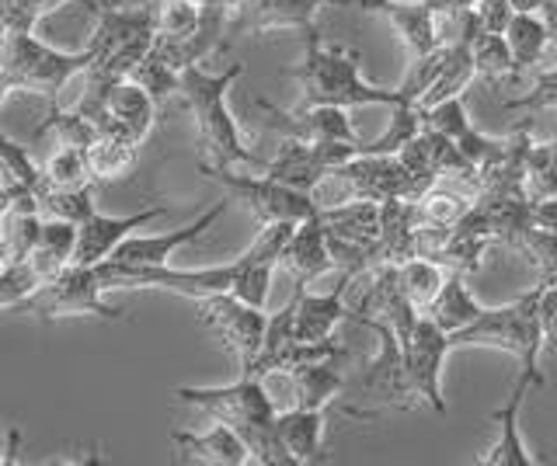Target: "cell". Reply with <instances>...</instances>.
Listing matches in <instances>:
<instances>
[{
  "mask_svg": "<svg viewBox=\"0 0 557 466\" xmlns=\"http://www.w3.org/2000/svg\"><path fill=\"white\" fill-rule=\"evenodd\" d=\"M14 314H28L35 320H63V317H98L122 320L115 306L104 303V289L95 265H66L49 282L35 286L28 297L14 306Z\"/></svg>",
  "mask_w": 557,
  "mask_h": 466,
  "instance_id": "8992f818",
  "label": "cell"
},
{
  "mask_svg": "<svg viewBox=\"0 0 557 466\" xmlns=\"http://www.w3.org/2000/svg\"><path fill=\"white\" fill-rule=\"evenodd\" d=\"M359 49L348 46H324L318 25L304 32V60L289 66L286 77H293L304 91V105H338V109H366V105H397L405 101L400 88H376L362 80L359 71Z\"/></svg>",
  "mask_w": 557,
  "mask_h": 466,
  "instance_id": "3957f363",
  "label": "cell"
},
{
  "mask_svg": "<svg viewBox=\"0 0 557 466\" xmlns=\"http://www.w3.org/2000/svg\"><path fill=\"white\" fill-rule=\"evenodd\" d=\"M418 129H422V112H418V105H411V101H397V105H391L387 133L373 143H359V153H397L411 136H418Z\"/></svg>",
  "mask_w": 557,
  "mask_h": 466,
  "instance_id": "836d02e7",
  "label": "cell"
},
{
  "mask_svg": "<svg viewBox=\"0 0 557 466\" xmlns=\"http://www.w3.org/2000/svg\"><path fill=\"white\" fill-rule=\"evenodd\" d=\"M418 112H422V126L443 133L446 140H453V147H457L478 171L487 167L492 161H498L505 140H495V136H484L474 129V123H470V115H467V105H463V95L446 98V101H440V105L418 109Z\"/></svg>",
  "mask_w": 557,
  "mask_h": 466,
  "instance_id": "2e32d148",
  "label": "cell"
},
{
  "mask_svg": "<svg viewBox=\"0 0 557 466\" xmlns=\"http://www.w3.org/2000/svg\"><path fill=\"white\" fill-rule=\"evenodd\" d=\"M289 390V407H327L345 390L342 362H307V366L275 369Z\"/></svg>",
  "mask_w": 557,
  "mask_h": 466,
  "instance_id": "cb8c5ba5",
  "label": "cell"
},
{
  "mask_svg": "<svg viewBox=\"0 0 557 466\" xmlns=\"http://www.w3.org/2000/svg\"><path fill=\"white\" fill-rule=\"evenodd\" d=\"M324 411L321 407H283L275 411L278 442L289 453L293 466H310L324 459Z\"/></svg>",
  "mask_w": 557,
  "mask_h": 466,
  "instance_id": "7402d4cb",
  "label": "cell"
},
{
  "mask_svg": "<svg viewBox=\"0 0 557 466\" xmlns=\"http://www.w3.org/2000/svg\"><path fill=\"white\" fill-rule=\"evenodd\" d=\"M278 265L293 275L296 286H313L318 279H324V272H331V251L318 213L300 219L289 230L283 254H278Z\"/></svg>",
  "mask_w": 557,
  "mask_h": 466,
  "instance_id": "44dd1931",
  "label": "cell"
},
{
  "mask_svg": "<svg viewBox=\"0 0 557 466\" xmlns=\"http://www.w3.org/2000/svg\"><path fill=\"white\" fill-rule=\"evenodd\" d=\"M66 4H77V8H84V11H98L104 0H28V8L39 14V22L46 18V14H52V11H60V8H66Z\"/></svg>",
  "mask_w": 557,
  "mask_h": 466,
  "instance_id": "b9f144b4",
  "label": "cell"
},
{
  "mask_svg": "<svg viewBox=\"0 0 557 466\" xmlns=\"http://www.w3.org/2000/svg\"><path fill=\"white\" fill-rule=\"evenodd\" d=\"M196 303H199V320L234 352L240 373H248L261 352V341H265V324H269L265 306L244 303L234 292H209V297Z\"/></svg>",
  "mask_w": 557,
  "mask_h": 466,
  "instance_id": "ba28073f",
  "label": "cell"
},
{
  "mask_svg": "<svg viewBox=\"0 0 557 466\" xmlns=\"http://www.w3.org/2000/svg\"><path fill=\"white\" fill-rule=\"evenodd\" d=\"M171 210L168 205H150L144 213H133V216H109V213H91L87 219L77 223V248H74V265H98L104 262L122 240L129 234L150 227L157 216H168Z\"/></svg>",
  "mask_w": 557,
  "mask_h": 466,
  "instance_id": "9a60e30c",
  "label": "cell"
},
{
  "mask_svg": "<svg viewBox=\"0 0 557 466\" xmlns=\"http://www.w3.org/2000/svg\"><path fill=\"white\" fill-rule=\"evenodd\" d=\"M516 251L530 257V265L540 272V282H554L557 279V234L554 230L530 227L527 234H522Z\"/></svg>",
  "mask_w": 557,
  "mask_h": 466,
  "instance_id": "8d00e7d4",
  "label": "cell"
},
{
  "mask_svg": "<svg viewBox=\"0 0 557 466\" xmlns=\"http://www.w3.org/2000/svg\"><path fill=\"white\" fill-rule=\"evenodd\" d=\"M226 205H231V199L216 202L213 210H206L199 219H191L188 227L171 230V234H129L109 257H112V262H122V265H144V268L171 265L174 251L185 248V244H191V240H199V237L226 213Z\"/></svg>",
  "mask_w": 557,
  "mask_h": 466,
  "instance_id": "5bb4252c",
  "label": "cell"
},
{
  "mask_svg": "<svg viewBox=\"0 0 557 466\" xmlns=\"http://www.w3.org/2000/svg\"><path fill=\"white\" fill-rule=\"evenodd\" d=\"M17 445H22V431H0V463H14Z\"/></svg>",
  "mask_w": 557,
  "mask_h": 466,
  "instance_id": "ee69618b",
  "label": "cell"
},
{
  "mask_svg": "<svg viewBox=\"0 0 557 466\" xmlns=\"http://www.w3.org/2000/svg\"><path fill=\"white\" fill-rule=\"evenodd\" d=\"M136 153L139 147L129 140H119L112 133H95V140L84 147L87 167H91L95 185H109V181H122L136 167Z\"/></svg>",
  "mask_w": 557,
  "mask_h": 466,
  "instance_id": "f1b7e54d",
  "label": "cell"
},
{
  "mask_svg": "<svg viewBox=\"0 0 557 466\" xmlns=\"http://www.w3.org/2000/svg\"><path fill=\"white\" fill-rule=\"evenodd\" d=\"M449 335L435 327L425 314H418L411 335L400 341V358H405V379L418 404H429L435 414H446L443 401V366L449 355Z\"/></svg>",
  "mask_w": 557,
  "mask_h": 466,
  "instance_id": "9c48e42d",
  "label": "cell"
},
{
  "mask_svg": "<svg viewBox=\"0 0 557 466\" xmlns=\"http://www.w3.org/2000/svg\"><path fill=\"white\" fill-rule=\"evenodd\" d=\"M39 171H42V192H77V188H95L84 147L57 143V150L49 153L46 164H39Z\"/></svg>",
  "mask_w": 557,
  "mask_h": 466,
  "instance_id": "f546056e",
  "label": "cell"
},
{
  "mask_svg": "<svg viewBox=\"0 0 557 466\" xmlns=\"http://www.w3.org/2000/svg\"><path fill=\"white\" fill-rule=\"evenodd\" d=\"M202 8H226V11H237V0H196Z\"/></svg>",
  "mask_w": 557,
  "mask_h": 466,
  "instance_id": "7dc6e473",
  "label": "cell"
},
{
  "mask_svg": "<svg viewBox=\"0 0 557 466\" xmlns=\"http://www.w3.org/2000/svg\"><path fill=\"white\" fill-rule=\"evenodd\" d=\"M321 8H352V0H248L231 14V28L226 36H261V32H278V28H293V32H307L313 28Z\"/></svg>",
  "mask_w": 557,
  "mask_h": 466,
  "instance_id": "4fadbf2b",
  "label": "cell"
},
{
  "mask_svg": "<svg viewBox=\"0 0 557 466\" xmlns=\"http://www.w3.org/2000/svg\"><path fill=\"white\" fill-rule=\"evenodd\" d=\"M255 105L265 112V123L293 140L310 143H359L348 109L338 105H304V109H278L269 105L265 98H258Z\"/></svg>",
  "mask_w": 557,
  "mask_h": 466,
  "instance_id": "7c38bea8",
  "label": "cell"
},
{
  "mask_svg": "<svg viewBox=\"0 0 557 466\" xmlns=\"http://www.w3.org/2000/svg\"><path fill=\"white\" fill-rule=\"evenodd\" d=\"M240 77H244V63L226 66L220 74H209L202 63H191L178 77V95L185 101V109L191 112V118H196L199 147L209 158L206 164H216V167L265 164V158H258V153L244 143V133L231 112V88Z\"/></svg>",
  "mask_w": 557,
  "mask_h": 466,
  "instance_id": "7a4b0ae2",
  "label": "cell"
},
{
  "mask_svg": "<svg viewBox=\"0 0 557 466\" xmlns=\"http://www.w3.org/2000/svg\"><path fill=\"white\" fill-rule=\"evenodd\" d=\"M91 63V49H77V53H63V49L46 46L35 32L25 36H11L4 39V56H0V71H4L17 91H35V95H49L52 105H57L60 91L66 88L77 74L87 71Z\"/></svg>",
  "mask_w": 557,
  "mask_h": 466,
  "instance_id": "5b68a950",
  "label": "cell"
},
{
  "mask_svg": "<svg viewBox=\"0 0 557 466\" xmlns=\"http://www.w3.org/2000/svg\"><path fill=\"white\" fill-rule=\"evenodd\" d=\"M432 8L435 18H449V14H460V11H470L474 8V0H425Z\"/></svg>",
  "mask_w": 557,
  "mask_h": 466,
  "instance_id": "7bdbcfd3",
  "label": "cell"
},
{
  "mask_svg": "<svg viewBox=\"0 0 557 466\" xmlns=\"http://www.w3.org/2000/svg\"><path fill=\"white\" fill-rule=\"evenodd\" d=\"M530 91L502 101V109H516V112H540V109H557V63L550 66H536L530 71Z\"/></svg>",
  "mask_w": 557,
  "mask_h": 466,
  "instance_id": "d590c367",
  "label": "cell"
},
{
  "mask_svg": "<svg viewBox=\"0 0 557 466\" xmlns=\"http://www.w3.org/2000/svg\"><path fill=\"white\" fill-rule=\"evenodd\" d=\"M345 282L348 275H338V286L327 292H310V286H296V297L289 300V335L296 341L335 338V327L348 317Z\"/></svg>",
  "mask_w": 557,
  "mask_h": 466,
  "instance_id": "e0dca14e",
  "label": "cell"
},
{
  "mask_svg": "<svg viewBox=\"0 0 557 466\" xmlns=\"http://www.w3.org/2000/svg\"><path fill=\"white\" fill-rule=\"evenodd\" d=\"M474 56H470V42H449L443 46V63L435 71L429 91L418 98V109H432L446 98H460L470 80H474Z\"/></svg>",
  "mask_w": 557,
  "mask_h": 466,
  "instance_id": "4316f807",
  "label": "cell"
},
{
  "mask_svg": "<svg viewBox=\"0 0 557 466\" xmlns=\"http://www.w3.org/2000/svg\"><path fill=\"white\" fill-rule=\"evenodd\" d=\"M318 219L331 240L362 248L366 254H373V262H380V202L352 199L324 205V210H318Z\"/></svg>",
  "mask_w": 557,
  "mask_h": 466,
  "instance_id": "ffe728a7",
  "label": "cell"
},
{
  "mask_svg": "<svg viewBox=\"0 0 557 466\" xmlns=\"http://www.w3.org/2000/svg\"><path fill=\"white\" fill-rule=\"evenodd\" d=\"M129 77L157 101V105H164L171 95H178V77H182V71L150 46V53L136 63V71Z\"/></svg>",
  "mask_w": 557,
  "mask_h": 466,
  "instance_id": "d6a6232c",
  "label": "cell"
},
{
  "mask_svg": "<svg viewBox=\"0 0 557 466\" xmlns=\"http://www.w3.org/2000/svg\"><path fill=\"white\" fill-rule=\"evenodd\" d=\"M174 401L206 411L213 421L231 425L240 442L248 445L251 463L261 466H293L289 453L275 431V401L258 376H237L226 387H178Z\"/></svg>",
  "mask_w": 557,
  "mask_h": 466,
  "instance_id": "6da1fadb",
  "label": "cell"
},
{
  "mask_svg": "<svg viewBox=\"0 0 557 466\" xmlns=\"http://www.w3.org/2000/svg\"><path fill=\"white\" fill-rule=\"evenodd\" d=\"M470 56H474V74L492 84V88H498L505 80H512V84L522 80L502 32H481V36L470 42Z\"/></svg>",
  "mask_w": 557,
  "mask_h": 466,
  "instance_id": "4dcf8cb0",
  "label": "cell"
},
{
  "mask_svg": "<svg viewBox=\"0 0 557 466\" xmlns=\"http://www.w3.org/2000/svg\"><path fill=\"white\" fill-rule=\"evenodd\" d=\"M536 390V383L527 376V373H519L516 379V387L509 393V401H505L495 414H492V421L498 425V436L495 442L484 449V453L478 456L481 466H533L536 459L530 456V449L527 442H522L519 436V411H522V401H527V393Z\"/></svg>",
  "mask_w": 557,
  "mask_h": 466,
  "instance_id": "d6986e66",
  "label": "cell"
},
{
  "mask_svg": "<svg viewBox=\"0 0 557 466\" xmlns=\"http://www.w3.org/2000/svg\"><path fill=\"white\" fill-rule=\"evenodd\" d=\"M527 192H530V199H550V196H557V140L530 147Z\"/></svg>",
  "mask_w": 557,
  "mask_h": 466,
  "instance_id": "e575fe53",
  "label": "cell"
},
{
  "mask_svg": "<svg viewBox=\"0 0 557 466\" xmlns=\"http://www.w3.org/2000/svg\"><path fill=\"white\" fill-rule=\"evenodd\" d=\"M536 297L540 286L505 306H484L478 320H470L467 327L449 335V349H502L519 358V373H527L536 387H544L547 379L540 373L544 331H540Z\"/></svg>",
  "mask_w": 557,
  "mask_h": 466,
  "instance_id": "277c9868",
  "label": "cell"
},
{
  "mask_svg": "<svg viewBox=\"0 0 557 466\" xmlns=\"http://www.w3.org/2000/svg\"><path fill=\"white\" fill-rule=\"evenodd\" d=\"M74 248H77V223L42 216L39 240H35L32 254L25 257L28 268L35 272V279H39V286L49 282L52 275H60L66 265H74Z\"/></svg>",
  "mask_w": 557,
  "mask_h": 466,
  "instance_id": "d4e9b609",
  "label": "cell"
},
{
  "mask_svg": "<svg viewBox=\"0 0 557 466\" xmlns=\"http://www.w3.org/2000/svg\"><path fill=\"white\" fill-rule=\"evenodd\" d=\"M14 95H22V91H17V88H14V80H11L4 71H0V109H4Z\"/></svg>",
  "mask_w": 557,
  "mask_h": 466,
  "instance_id": "f6af8a7d",
  "label": "cell"
},
{
  "mask_svg": "<svg viewBox=\"0 0 557 466\" xmlns=\"http://www.w3.org/2000/svg\"><path fill=\"white\" fill-rule=\"evenodd\" d=\"M544 4H547V0H509V8L512 11H522V14H536Z\"/></svg>",
  "mask_w": 557,
  "mask_h": 466,
  "instance_id": "bcb514c9",
  "label": "cell"
},
{
  "mask_svg": "<svg viewBox=\"0 0 557 466\" xmlns=\"http://www.w3.org/2000/svg\"><path fill=\"white\" fill-rule=\"evenodd\" d=\"M397 282H400V292H405V300L418 314H425L429 303L440 297V289L446 282V268L429 262V257H408V262L397 265Z\"/></svg>",
  "mask_w": 557,
  "mask_h": 466,
  "instance_id": "1f68e13d",
  "label": "cell"
},
{
  "mask_svg": "<svg viewBox=\"0 0 557 466\" xmlns=\"http://www.w3.org/2000/svg\"><path fill=\"white\" fill-rule=\"evenodd\" d=\"M35 25H39V14L28 8V0H0V42L35 32Z\"/></svg>",
  "mask_w": 557,
  "mask_h": 466,
  "instance_id": "f35d334b",
  "label": "cell"
},
{
  "mask_svg": "<svg viewBox=\"0 0 557 466\" xmlns=\"http://www.w3.org/2000/svg\"><path fill=\"white\" fill-rule=\"evenodd\" d=\"M352 8L383 14L408 49V60H422L440 49V28L425 0H352Z\"/></svg>",
  "mask_w": 557,
  "mask_h": 466,
  "instance_id": "ac0fdd59",
  "label": "cell"
},
{
  "mask_svg": "<svg viewBox=\"0 0 557 466\" xmlns=\"http://www.w3.org/2000/svg\"><path fill=\"white\" fill-rule=\"evenodd\" d=\"M536 314H540V331H544V352H554L557 349V282H540Z\"/></svg>",
  "mask_w": 557,
  "mask_h": 466,
  "instance_id": "ab89813d",
  "label": "cell"
},
{
  "mask_svg": "<svg viewBox=\"0 0 557 466\" xmlns=\"http://www.w3.org/2000/svg\"><path fill=\"white\" fill-rule=\"evenodd\" d=\"M481 303L470 297V289H467V275L460 272H446V282L440 289V297H435L425 310V317L435 324V327H443L446 335L453 331H460V327H467L470 320H478L481 317Z\"/></svg>",
  "mask_w": 557,
  "mask_h": 466,
  "instance_id": "83f0119b",
  "label": "cell"
},
{
  "mask_svg": "<svg viewBox=\"0 0 557 466\" xmlns=\"http://www.w3.org/2000/svg\"><path fill=\"white\" fill-rule=\"evenodd\" d=\"M202 178L216 181L231 202H240L244 210H251L258 223H300L318 213V205L300 188H289L269 175H237L234 167H216V164H199Z\"/></svg>",
  "mask_w": 557,
  "mask_h": 466,
  "instance_id": "52a82bcc",
  "label": "cell"
},
{
  "mask_svg": "<svg viewBox=\"0 0 557 466\" xmlns=\"http://www.w3.org/2000/svg\"><path fill=\"white\" fill-rule=\"evenodd\" d=\"M39 210H42V216L81 223V219H87L98 210V205H95V188H77V192H42L39 196Z\"/></svg>",
  "mask_w": 557,
  "mask_h": 466,
  "instance_id": "74e56055",
  "label": "cell"
},
{
  "mask_svg": "<svg viewBox=\"0 0 557 466\" xmlns=\"http://www.w3.org/2000/svg\"><path fill=\"white\" fill-rule=\"evenodd\" d=\"M530 216H533V227L557 234V196H550V199H533Z\"/></svg>",
  "mask_w": 557,
  "mask_h": 466,
  "instance_id": "60d3db41",
  "label": "cell"
},
{
  "mask_svg": "<svg viewBox=\"0 0 557 466\" xmlns=\"http://www.w3.org/2000/svg\"><path fill=\"white\" fill-rule=\"evenodd\" d=\"M505 42H509V53H512V63L519 77H527L530 71H536L540 63H547L550 56V36L544 22H540V14H522V11H512L509 25H505Z\"/></svg>",
  "mask_w": 557,
  "mask_h": 466,
  "instance_id": "484cf974",
  "label": "cell"
},
{
  "mask_svg": "<svg viewBox=\"0 0 557 466\" xmlns=\"http://www.w3.org/2000/svg\"><path fill=\"white\" fill-rule=\"evenodd\" d=\"M352 153H359V143H310V140H293V136H283V143L265 158L261 171L269 178L283 181L289 188H300V192L310 196V188L318 185L331 167L345 164Z\"/></svg>",
  "mask_w": 557,
  "mask_h": 466,
  "instance_id": "30bf717a",
  "label": "cell"
},
{
  "mask_svg": "<svg viewBox=\"0 0 557 466\" xmlns=\"http://www.w3.org/2000/svg\"><path fill=\"white\" fill-rule=\"evenodd\" d=\"M157 109L161 105H157L133 77H122V80L109 84V91H104L91 123L98 133H112L119 140L144 147V140L157 123Z\"/></svg>",
  "mask_w": 557,
  "mask_h": 466,
  "instance_id": "8fae6325",
  "label": "cell"
},
{
  "mask_svg": "<svg viewBox=\"0 0 557 466\" xmlns=\"http://www.w3.org/2000/svg\"><path fill=\"white\" fill-rule=\"evenodd\" d=\"M174 449L185 459H196L206 466H248L251 453L240 442V436L223 421H213V428L206 431H171Z\"/></svg>",
  "mask_w": 557,
  "mask_h": 466,
  "instance_id": "603a6c76",
  "label": "cell"
}]
</instances>
